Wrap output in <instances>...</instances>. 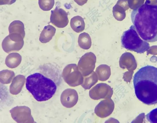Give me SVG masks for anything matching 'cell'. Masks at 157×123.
<instances>
[{"label":"cell","instance_id":"8fae6325","mask_svg":"<svg viewBox=\"0 0 157 123\" xmlns=\"http://www.w3.org/2000/svg\"><path fill=\"white\" fill-rule=\"evenodd\" d=\"M114 103L110 98L101 101L95 107L94 113L98 117L104 118L110 115L113 112Z\"/></svg>","mask_w":157,"mask_h":123},{"label":"cell","instance_id":"ffe728a7","mask_svg":"<svg viewBox=\"0 0 157 123\" xmlns=\"http://www.w3.org/2000/svg\"><path fill=\"white\" fill-rule=\"evenodd\" d=\"M98 77L96 72L93 71L89 75L83 76V80L81 85L85 89H89L98 81Z\"/></svg>","mask_w":157,"mask_h":123},{"label":"cell","instance_id":"2e32d148","mask_svg":"<svg viewBox=\"0 0 157 123\" xmlns=\"http://www.w3.org/2000/svg\"><path fill=\"white\" fill-rule=\"evenodd\" d=\"M21 59V56L19 54L16 52L12 53L7 56L5 64L9 68H15L20 64Z\"/></svg>","mask_w":157,"mask_h":123},{"label":"cell","instance_id":"7c38bea8","mask_svg":"<svg viewBox=\"0 0 157 123\" xmlns=\"http://www.w3.org/2000/svg\"><path fill=\"white\" fill-rule=\"evenodd\" d=\"M78 100V95L77 91L71 88H67L64 90L60 96L61 104L67 108H71L74 106L77 103Z\"/></svg>","mask_w":157,"mask_h":123},{"label":"cell","instance_id":"5b68a950","mask_svg":"<svg viewBox=\"0 0 157 123\" xmlns=\"http://www.w3.org/2000/svg\"><path fill=\"white\" fill-rule=\"evenodd\" d=\"M62 75L64 81L71 87H76L83 83V76L76 64L67 65L63 69Z\"/></svg>","mask_w":157,"mask_h":123},{"label":"cell","instance_id":"3957f363","mask_svg":"<svg viewBox=\"0 0 157 123\" xmlns=\"http://www.w3.org/2000/svg\"><path fill=\"white\" fill-rule=\"evenodd\" d=\"M25 85L27 89L39 102L51 99L57 89L56 85L52 80L38 72L27 77Z\"/></svg>","mask_w":157,"mask_h":123},{"label":"cell","instance_id":"5bb4252c","mask_svg":"<svg viewBox=\"0 0 157 123\" xmlns=\"http://www.w3.org/2000/svg\"><path fill=\"white\" fill-rule=\"evenodd\" d=\"M25 77L23 75H18L15 76L10 87V93L13 95L19 93L25 84Z\"/></svg>","mask_w":157,"mask_h":123},{"label":"cell","instance_id":"d6986e66","mask_svg":"<svg viewBox=\"0 0 157 123\" xmlns=\"http://www.w3.org/2000/svg\"><path fill=\"white\" fill-rule=\"evenodd\" d=\"M70 25L74 31L80 33L85 29V23L84 19L79 16H74L71 20Z\"/></svg>","mask_w":157,"mask_h":123},{"label":"cell","instance_id":"4316f807","mask_svg":"<svg viewBox=\"0 0 157 123\" xmlns=\"http://www.w3.org/2000/svg\"><path fill=\"white\" fill-rule=\"evenodd\" d=\"M78 5L82 6L86 3L88 0H74Z\"/></svg>","mask_w":157,"mask_h":123},{"label":"cell","instance_id":"484cf974","mask_svg":"<svg viewBox=\"0 0 157 123\" xmlns=\"http://www.w3.org/2000/svg\"><path fill=\"white\" fill-rule=\"evenodd\" d=\"M16 0H0V5H11L14 3Z\"/></svg>","mask_w":157,"mask_h":123},{"label":"cell","instance_id":"603a6c76","mask_svg":"<svg viewBox=\"0 0 157 123\" xmlns=\"http://www.w3.org/2000/svg\"><path fill=\"white\" fill-rule=\"evenodd\" d=\"M132 60V55L131 53L125 52L121 55L119 60L120 67L123 69L129 68L131 62Z\"/></svg>","mask_w":157,"mask_h":123},{"label":"cell","instance_id":"44dd1931","mask_svg":"<svg viewBox=\"0 0 157 123\" xmlns=\"http://www.w3.org/2000/svg\"><path fill=\"white\" fill-rule=\"evenodd\" d=\"M78 43L81 48L85 50L89 49L92 44L91 39L89 34L86 32L80 34L78 37Z\"/></svg>","mask_w":157,"mask_h":123},{"label":"cell","instance_id":"4fadbf2b","mask_svg":"<svg viewBox=\"0 0 157 123\" xmlns=\"http://www.w3.org/2000/svg\"><path fill=\"white\" fill-rule=\"evenodd\" d=\"M125 0H118L113 7V13L114 17L118 21H121L125 17V11L128 8L125 4Z\"/></svg>","mask_w":157,"mask_h":123},{"label":"cell","instance_id":"52a82bcc","mask_svg":"<svg viewBox=\"0 0 157 123\" xmlns=\"http://www.w3.org/2000/svg\"><path fill=\"white\" fill-rule=\"evenodd\" d=\"M96 61L95 55L91 52L86 53L80 58L77 66L83 76H88L94 71Z\"/></svg>","mask_w":157,"mask_h":123},{"label":"cell","instance_id":"9a60e30c","mask_svg":"<svg viewBox=\"0 0 157 123\" xmlns=\"http://www.w3.org/2000/svg\"><path fill=\"white\" fill-rule=\"evenodd\" d=\"M56 32V29L53 26L50 25L45 26L40 34V41L42 43L49 42L52 39Z\"/></svg>","mask_w":157,"mask_h":123},{"label":"cell","instance_id":"30bf717a","mask_svg":"<svg viewBox=\"0 0 157 123\" xmlns=\"http://www.w3.org/2000/svg\"><path fill=\"white\" fill-rule=\"evenodd\" d=\"M50 21L53 25L58 28L64 27L69 23L67 13L63 9L56 7L51 11Z\"/></svg>","mask_w":157,"mask_h":123},{"label":"cell","instance_id":"d4e9b609","mask_svg":"<svg viewBox=\"0 0 157 123\" xmlns=\"http://www.w3.org/2000/svg\"><path fill=\"white\" fill-rule=\"evenodd\" d=\"M146 119L151 123H157V108L153 109L145 115Z\"/></svg>","mask_w":157,"mask_h":123},{"label":"cell","instance_id":"cb8c5ba5","mask_svg":"<svg viewBox=\"0 0 157 123\" xmlns=\"http://www.w3.org/2000/svg\"><path fill=\"white\" fill-rule=\"evenodd\" d=\"M54 0H39L38 4L40 8L44 11H49L53 7Z\"/></svg>","mask_w":157,"mask_h":123},{"label":"cell","instance_id":"277c9868","mask_svg":"<svg viewBox=\"0 0 157 123\" xmlns=\"http://www.w3.org/2000/svg\"><path fill=\"white\" fill-rule=\"evenodd\" d=\"M133 25L123 33L121 42L122 47L138 53H143L150 48L148 42L140 37Z\"/></svg>","mask_w":157,"mask_h":123},{"label":"cell","instance_id":"6da1fadb","mask_svg":"<svg viewBox=\"0 0 157 123\" xmlns=\"http://www.w3.org/2000/svg\"><path fill=\"white\" fill-rule=\"evenodd\" d=\"M133 84L137 99L143 103L157 104V68L151 65L141 68L134 74Z\"/></svg>","mask_w":157,"mask_h":123},{"label":"cell","instance_id":"ac0fdd59","mask_svg":"<svg viewBox=\"0 0 157 123\" xmlns=\"http://www.w3.org/2000/svg\"><path fill=\"white\" fill-rule=\"evenodd\" d=\"M8 30L9 34L13 33L21 35L24 38L25 35L24 25L20 20H14L10 24Z\"/></svg>","mask_w":157,"mask_h":123},{"label":"cell","instance_id":"ba28073f","mask_svg":"<svg viewBox=\"0 0 157 123\" xmlns=\"http://www.w3.org/2000/svg\"><path fill=\"white\" fill-rule=\"evenodd\" d=\"M10 112L12 118L17 123H34L30 109L26 106H17L12 108Z\"/></svg>","mask_w":157,"mask_h":123},{"label":"cell","instance_id":"7402d4cb","mask_svg":"<svg viewBox=\"0 0 157 123\" xmlns=\"http://www.w3.org/2000/svg\"><path fill=\"white\" fill-rule=\"evenodd\" d=\"M14 76L15 73L13 71L7 69L2 70L0 72V82L3 84H9Z\"/></svg>","mask_w":157,"mask_h":123},{"label":"cell","instance_id":"7a4b0ae2","mask_svg":"<svg viewBox=\"0 0 157 123\" xmlns=\"http://www.w3.org/2000/svg\"><path fill=\"white\" fill-rule=\"evenodd\" d=\"M131 18L141 39L149 42L157 41V4H143L132 11Z\"/></svg>","mask_w":157,"mask_h":123},{"label":"cell","instance_id":"8992f818","mask_svg":"<svg viewBox=\"0 0 157 123\" xmlns=\"http://www.w3.org/2000/svg\"><path fill=\"white\" fill-rule=\"evenodd\" d=\"M23 39V37L19 34L15 33L9 34L2 42V49L7 53L11 52L18 51L24 45Z\"/></svg>","mask_w":157,"mask_h":123},{"label":"cell","instance_id":"e0dca14e","mask_svg":"<svg viewBox=\"0 0 157 123\" xmlns=\"http://www.w3.org/2000/svg\"><path fill=\"white\" fill-rule=\"evenodd\" d=\"M98 80L105 81L107 80L111 75V69L110 67L106 65L102 64L98 66L95 70Z\"/></svg>","mask_w":157,"mask_h":123},{"label":"cell","instance_id":"9c48e42d","mask_svg":"<svg viewBox=\"0 0 157 123\" xmlns=\"http://www.w3.org/2000/svg\"><path fill=\"white\" fill-rule=\"evenodd\" d=\"M112 88L105 83H99L93 87L89 91L90 97L94 100L110 98L113 94Z\"/></svg>","mask_w":157,"mask_h":123}]
</instances>
